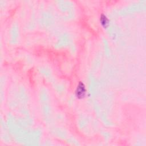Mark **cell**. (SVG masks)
<instances>
[{"instance_id":"cell-1","label":"cell","mask_w":146,"mask_h":146,"mask_svg":"<svg viewBox=\"0 0 146 146\" xmlns=\"http://www.w3.org/2000/svg\"><path fill=\"white\" fill-rule=\"evenodd\" d=\"M86 94V88L83 83L80 82L75 90V96L79 99H83Z\"/></svg>"},{"instance_id":"cell-2","label":"cell","mask_w":146,"mask_h":146,"mask_svg":"<svg viewBox=\"0 0 146 146\" xmlns=\"http://www.w3.org/2000/svg\"><path fill=\"white\" fill-rule=\"evenodd\" d=\"M100 22L102 26L104 29L107 28L108 26H109V20L107 18V17L104 14L101 15L100 18Z\"/></svg>"}]
</instances>
